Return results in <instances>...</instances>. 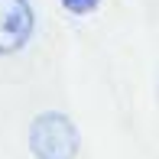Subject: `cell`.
<instances>
[{
	"label": "cell",
	"mask_w": 159,
	"mask_h": 159,
	"mask_svg": "<svg viewBox=\"0 0 159 159\" xmlns=\"http://www.w3.org/2000/svg\"><path fill=\"white\" fill-rule=\"evenodd\" d=\"M81 136L75 124L59 111H42L30 124V153L36 159H75Z\"/></svg>",
	"instance_id": "6da1fadb"
},
{
	"label": "cell",
	"mask_w": 159,
	"mask_h": 159,
	"mask_svg": "<svg viewBox=\"0 0 159 159\" xmlns=\"http://www.w3.org/2000/svg\"><path fill=\"white\" fill-rule=\"evenodd\" d=\"M36 16L30 0H0V55H13L33 39Z\"/></svg>",
	"instance_id": "7a4b0ae2"
},
{
	"label": "cell",
	"mask_w": 159,
	"mask_h": 159,
	"mask_svg": "<svg viewBox=\"0 0 159 159\" xmlns=\"http://www.w3.org/2000/svg\"><path fill=\"white\" fill-rule=\"evenodd\" d=\"M62 7L71 13V16H88L101 7V0H62Z\"/></svg>",
	"instance_id": "3957f363"
}]
</instances>
